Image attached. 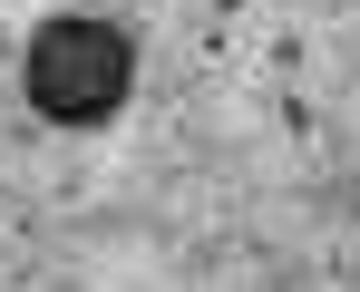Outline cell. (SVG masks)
Instances as JSON below:
<instances>
[{"label":"cell","mask_w":360,"mask_h":292,"mask_svg":"<svg viewBox=\"0 0 360 292\" xmlns=\"http://www.w3.org/2000/svg\"><path fill=\"white\" fill-rule=\"evenodd\" d=\"M20 88H30V108L49 127H108L127 108V88H136V39L117 20H88V10L39 20V39L20 58Z\"/></svg>","instance_id":"cell-1"}]
</instances>
